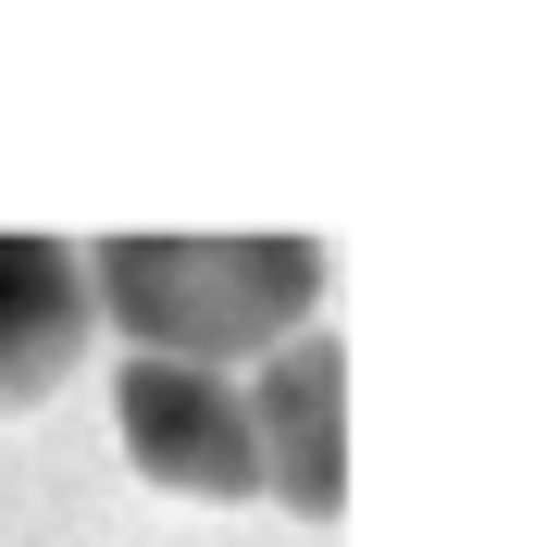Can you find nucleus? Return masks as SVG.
Segmentation results:
<instances>
[{"label":"nucleus","instance_id":"3","mask_svg":"<svg viewBox=\"0 0 559 547\" xmlns=\"http://www.w3.org/2000/svg\"><path fill=\"white\" fill-rule=\"evenodd\" d=\"M249 424H261V498L299 510V523H336V498H348V361H336V336H286L249 373Z\"/></svg>","mask_w":559,"mask_h":547},{"label":"nucleus","instance_id":"4","mask_svg":"<svg viewBox=\"0 0 559 547\" xmlns=\"http://www.w3.org/2000/svg\"><path fill=\"white\" fill-rule=\"evenodd\" d=\"M87 336H100V286L62 237L0 224V411H38L50 385H75Z\"/></svg>","mask_w":559,"mask_h":547},{"label":"nucleus","instance_id":"1","mask_svg":"<svg viewBox=\"0 0 559 547\" xmlns=\"http://www.w3.org/2000/svg\"><path fill=\"white\" fill-rule=\"evenodd\" d=\"M100 324L124 336V361H212V373H261L286 336H311L323 311V249L299 224H138V237L87 249Z\"/></svg>","mask_w":559,"mask_h":547},{"label":"nucleus","instance_id":"2","mask_svg":"<svg viewBox=\"0 0 559 547\" xmlns=\"http://www.w3.org/2000/svg\"><path fill=\"white\" fill-rule=\"evenodd\" d=\"M112 436L150 486L175 498H261V424H249V373L212 361H124L112 373Z\"/></svg>","mask_w":559,"mask_h":547}]
</instances>
